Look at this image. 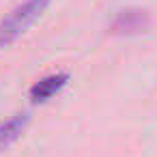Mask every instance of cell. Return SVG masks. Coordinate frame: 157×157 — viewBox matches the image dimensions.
Returning a JSON list of instances; mask_svg holds the SVG:
<instances>
[{"label": "cell", "mask_w": 157, "mask_h": 157, "mask_svg": "<svg viewBox=\"0 0 157 157\" xmlns=\"http://www.w3.org/2000/svg\"><path fill=\"white\" fill-rule=\"evenodd\" d=\"M52 0H24L0 20V50L20 39L50 7Z\"/></svg>", "instance_id": "cell-1"}, {"label": "cell", "mask_w": 157, "mask_h": 157, "mask_svg": "<svg viewBox=\"0 0 157 157\" xmlns=\"http://www.w3.org/2000/svg\"><path fill=\"white\" fill-rule=\"evenodd\" d=\"M69 82V73H50L45 78H41L39 82H35L30 86V101L33 103H45L50 101L54 95H58Z\"/></svg>", "instance_id": "cell-3"}, {"label": "cell", "mask_w": 157, "mask_h": 157, "mask_svg": "<svg viewBox=\"0 0 157 157\" xmlns=\"http://www.w3.org/2000/svg\"><path fill=\"white\" fill-rule=\"evenodd\" d=\"M153 28V17L142 7H127L121 9L108 26V35L112 37H133L148 33Z\"/></svg>", "instance_id": "cell-2"}, {"label": "cell", "mask_w": 157, "mask_h": 157, "mask_svg": "<svg viewBox=\"0 0 157 157\" xmlns=\"http://www.w3.org/2000/svg\"><path fill=\"white\" fill-rule=\"evenodd\" d=\"M28 123H30V116L26 112H15L7 121L0 123V153L7 151L11 144H15L22 138V133L26 131Z\"/></svg>", "instance_id": "cell-4"}]
</instances>
